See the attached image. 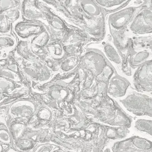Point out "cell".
Instances as JSON below:
<instances>
[{"label": "cell", "instance_id": "6da1fadb", "mask_svg": "<svg viewBox=\"0 0 152 152\" xmlns=\"http://www.w3.org/2000/svg\"><path fill=\"white\" fill-rule=\"evenodd\" d=\"M69 8L72 15L68 23L70 25L83 31L92 42H99L104 38L107 34V14L98 18H90L79 12L72 3Z\"/></svg>", "mask_w": 152, "mask_h": 152}, {"label": "cell", "instance_id": "7a4b0ae2", "mask_svg": "<svg viewBox=\"0 0 152 152\" xmlns=\"http://www.w3.org/2000/svg\"><path fill=\"white\" fill-rule=\"evenodd\" d=\"M130 37L152 35V7H141L127 27Z\"/></svg>", "mask_w": 152, "mask_h": 152}, {"label": "cell", "instance_id": "3957f363", "mask_svg": "<svg viewBox=\"0 0 152 152\" xmlns=\"http://www.w3.org/2000/svg\"><path fill=\"white\" fill-rule=\"evenodd\" d=\"M132 1L121 8L107 14V27L114 30L127 28L142 4Z\"/></svg>", "mask_w": 152, "mask_h": 152}, {"label": "cell", "instance_id": "277c9868", "mask_svg": "<svg viewBox=\"0 0 152 152\" xmlns=\"http://www.w3.org/2000/svg\"><path fill=\"white\" fill-rule=\"evenodd\" d=\"M61 42L64 46L66 55H79L91 39L83 31L76 27H70Z\"/></svg>", "mask_w": 152, "mask_h": 152}, {"label": "cell", "instance_id": "5b68a950", "mask_svg": "<svg viewBox=\"0 0 152 152\" xmlns=\"http://www.w3.org/2000/svg\"><path fill=\"white\" fill-rule=\"evenodd\" d=\"M121 103L127 111L136 116L152 117V98L147 95L133 92Z\"/></svg>", "mask_w": 152, "mask_h": 152}, {"label": "cell", "instance_id": "8992f818", "mask_svg": "<svg viewBox=\"0 0 152 152\" xmlns=\"http://www.w3.org/2000/svg\"><path fill=\"white\" fill-rule=\"evenodd\" d=\"M134 84L137 91L152 92V60L137 67L134 75Z\"/></svg>", "mask_w": 152, "mask_h": 152}, {"label": "cell", "instance_id": "52a82bcc", "mask_svg": "<svg viewBox=\"0 0 152 152\" xmlns=\"http://www.w3.org/2000/svg\"><path fill=\"white\" fill-rule=\"evenodd\" d=\"M114 150L118 152H152V142L143 137L133 136L117 143Z\"/></svg>", "mask_w": 152, "mask_h": 152}, {"label": "cell", "instance_id": "ba28073f", "mask_svg": "<svg viewBox=\"0 0 152 152\" xmlns=\"http://www.w3.org/2000/svg\"><path fill=\"white\" fill-rule=\"evenodd\" d=\"M44 24L51 36V42L61 41L71 26L61 15L54 11L48 17Z\"/></svg>", "mask_w": 152, "mask_h": 152}, {"label": "cell", "instance_id": "9c48e42d", "mask_svg": "<svg viewBox=\"0 0 152 152\" xmlns=\"http://www.w3.org/2000/svg\"><path fill=\"white\" fill-rule=\"evenodd\" d=\"M72 3L80 13L90 18H98L107 14L95 0H72Z\"/></svg>", "mask_w": 152, "mask_h": 152}, {"label": "cell", "instance_id": "30bf717a", "mask_svg": "<svg viewBox=\"0 0 152 152\" xmlns=\"http://www.w3.org/2000/svg\"><path fill=\"white\" fill-rule=\"evenodd\" d=\"M44 26V24L41 21L28 20L19 23L16 26V31L22 38H32L42 31Z\"/></svg>", "mask_w": 152, "mask_h": 152}, {"label": "cell", "instance_id": "8fae6325", "mask_svg": "<svg viewBox=\"0 0 152 152\" xmlns=\"http://www.w3.org/2000/svg\"><path fill=\"white\" fill-rule=\"evenodd\" d=\"M152 52L149 49L144 47L132 48L129 55L128 64L130 67H138L144 63L151 60Z\"/></svg>", "mask_w": 152, "mask_h": 152}, {"label": "cell", "instance_id": "7c38bea8", "mask_svg": "<svg viewBox=\"0 0 152 152\" xmlns=\"http://www.w3.org/2000/svg\"><path fill=\"white\" fill-rule=\"evenodd\" d=\"M51 42V34L45 24L42 31L31 39V45L41 53L45 50Z\"/></svg>", "mask_w": 152, "mask_h": 152}, {"label": "cell", "instance_id": "4fadbf2b", "mask_svg": "<svg viewBox=\"0 0 152 152\" xmlns=\"http://www.w3.org/2000/svg\"><path fill=\"white\" fill-rule=\"evenodd\" d=\"M106 14L114 12L130 2L131 0H95Z\"/></svg>", "mask_w": 152, "mask_h": 152}, {"label": "cell", "instance_id": "5bb4252c", "mask_svg": "<svg viewBox=\"0 0 152 152\" xmlns=\"http://www.w3.org/2000/svg\"><path fill=\"white\" fill-rule=\"evenodd\" d=\"M46 50L48 55L53 59H61L66 56L64 46L61 41L50 42L46 47Z\"/></svg>", "mask_w": 152, "mask_h": 152}, {"label": "cell", "instance_id": "9a60e30c", "mask_svg": "<svg viewBox=\"0 0 152 152\" xmlns=\"http://www.w3.org/2000/svg\"><path fill=\"white\" fill-rule=\"evenodd\" d=\"M130 83L126 79L118 77L113 81V94L116 97L124 96L126 93Z\"/></svg>", "mask_w": 152, "mask_h": 152}, {"label": "cell", "instance_id": "2e32d148", "mask_svg": "<svg viewBox=\"0 0 152 152\" xmlns=\"http://www.w3.org/2000/svg\"><path fill=\"white\" fill-rule=\"evenodd\" d=\"M134 128L137 131L152 136V120L137 119L135 122Z\"/></svg>", "mask_w": 152, "mask_h": 152}, {"label": "cell", "instance_id": "e0dca14e", "mask_svg": "<svg viewBox=\"0 0 152 152\" xmlns=\"http://www.w3.org/2000/svg\"><path fill=\"white\" fill-rule=\"evenodd\" d=\"M4 14L0 15V32H7L10 30V24Z\"/></svg>", "mask_w": 152, "mask_h": 152}, {"label": "cell", "instance_id": "ac0fdd59", "mask_svg": "<svg viewBox=\"0 0 152 152\" xmlns=\"http://www.w3.org/2000/svg\"><path fill=\"white\" fill-rule=\"evenodd\" d=\"M20 16V12L18 9H13L6 13V17L8 21H14L18 20Z\"/></svg>", "mask_w": 152, "mask_h": 152}, {"label": "cell", "instance_id": "d6986e66", "mask_svg": "<svg viewBox=\"0 0 152 152\" xmlns=\"http://www.w3.org/2000/svg\"><path fill=\"white\" fill-rule=\"evenodd\" d=\"M14 44V40L9 36H0V46L3 47H9Z\"/></svg>", "mask_w": 152, "mask_h": 152}, {"label": "cell", "instance_id": "ffe728a7", "mask_svg": "<svg viewBox=\"0 0 152 152\" xmlns=\"http://www.w3.org/2000/svg\"><path fill=\"white\" fill-rule=\"evenodd\" d=\"M13 0H0V7L2 9H8L15 6Z\"/></svg>", "mask_w": 152, "mask_h": 152}, {"label": "cell", "instance_id": "44dd1931", "mask_svg": "<svg viewBox=\"0 0 152 152\" xmlns=\"http://www.w3.org/2000/svg\"><path fill=\"white\" fill-rule=\"evenodd\" d=\"M0 53H1V51H0Z\"/></svg>", "mask_w": 152, "mask_h": 152}]
</instances>
